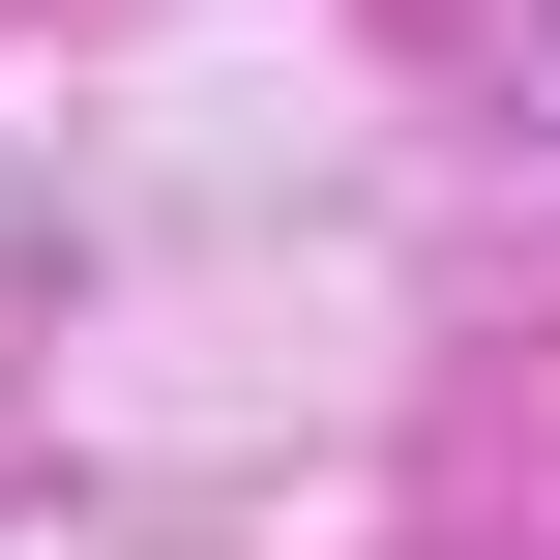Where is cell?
Instances as JSON below:
<instances>
[]
</instances>
